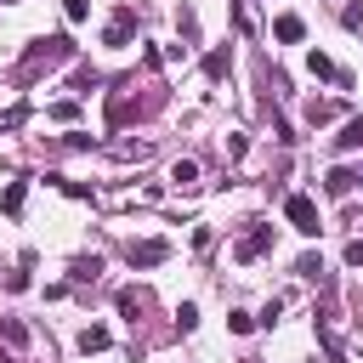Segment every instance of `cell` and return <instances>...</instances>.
Instances as JSON below:
<instances>
[{
	"instance_id": "obj_1",
	"label": "cell",
	"mask_w": 363,
	"mask_h": 363,
	"mask_svg": "<svg viewBox=\"0 0 363 363\" xmlns=\"http://www.w3.org/2000/svg\"><path fill=\"white\" fill-rule=\"evenodd\" d=\"M62 57H74V40H68V34H45V40L28 51L23 74H34V68H51V62H62Z\"/></svg>"
},
{
	"instance_id": "obj_2",
	"label": "cell",
	"mask_w": 363,
	"mask_h": 363,
	"mask_svg": "<svg viewBox=\"0 0 363 363\" xmlns=\"http://www.w3.org/2000/svg\"><path fill=\"white\" fill-rule=\"evenodd\" d=\"M284 216H289V227H295V233H306V238H318V233H323L318 204H312L306 193H289V199H284Z\"/></svg>"
},
{
	"instance_id": "obj_3",
	"label": "cell",
	"mask_w": 363,
	"mask_h": 363,
	"mask_svg": "<svg viewBox=\"0 0 363 363\" xmlns=\"http://www.w3.org/2000/svg\"><path fill=\"white\" fill-rule=\"evenodd\" d=\"M267 250H272V227H261V221H255V227L238 238V261H261Z\"/></svg>"
},
{
	"instance_id": "obj_4",
	"label": "cell",
	"mask_w": 363,
	"mask_h": 363,
	"mask_svg": "<svg viewBox=\"0 0 363 363\" xmlns=\"http://www.w3.org/2000/svg\"><path fill=\"white\" fill-rule=\"evenodd\" d=\"M164 255H170L164 238H142V244H130V267H159Z\"/></svg>"
},
{
	"instance_id": "obj_5",
	"label": "cell",
	"mask_w": 363,
	"mask_h": 363,
	"mask_svg": "<svg viewBox=\"0 0 363 363\" xmlns=\"http://www.w3.org/2000/svg\"><path fill=\"white\" fill-rule=\"evenodd\" d=\"M301 34H306V23H301L295 11H284V17H272V40H284V45H295Z\"/></svg>"
},
{
	"instance_id": "obj_6",
	"label": "cell",
	"mask_w": 363,
	"mask_h": 363,
	"mask_svg": "<svg viewBox=\"0 0 363 363\" xmlns=\"http://www.w3.org/2000/svg\"><path fill=\"white\" fill-rule=\"evenodd\" d=\"M323 182H329V193H335V199H346V193L357 187V170H346V164H335V170H329Z\"/></svg>"
},
{
	"instance_id": "obj_7",
	"label": "cell",
	"mask_w": 363,
	"mask_h": 363,
	"mask_svg": "<svg viewBox=\"0 0 363 363\" xmlns=\"http://www.w3.org/2000/svg\"><path fill=\"white\" fill-rule=\"evenodd\" d=\"M0 340L23 352V346H28V323H23V318H0Z\"/></svg>"
},
{
	"instance_id": "obj_8",
	"label": "cell",
	"mask_w": 363,
	"mask_h": 363,
	"mask_svg": "<svg viewBox=\"0 0 363 363\" xmlns=\"http://www.w3.org/2000/svg\"><path fill=\"white\" fill-rule=\"evenodd\" d=\"M130 23H136V17H130V11H119V17L108 23V34H102V45H125V40H130Z\"/></svg>"
},
{
	"instance_id": "obj_9",
	"label": "cell",
	"mask_w": 363,
	"mask_h": 363,
	"mask_svg": "<svg viewBox=\"0 0 363 363\" xmlns=\"http://www.w3.org/2000/svg\"><path fill=\"white\" fill-rule=\"evenodd\" d=\"M23 204H28V187H23V182H11V187L0 193V210H6V216H23Z\"/></svg>"
},
{
	"instance_id": "obj_10",
	"label": "cell",
	"mask_w": 363,
	"mask_h": 363,
	"mask_svg": "<svg viewBox=\"0 0 363 363\" xmlns=\"http://www.w3.org/2000/svg\"><path fill=\"white\" fill-rule=\"evenodd\" d=\"M170 182H176V187H193V182H199V159H176V164H170Z\"/></svg>"
},
{
	"instance_id": "obj_11",
	"label": "cell",
	"mask_w": 363,
	"mask_h": 363,
	"mask_svg": "<svg viewBox=\"0 0 363 363\" xmlns=\"http://www.w3.org/2000/svg\"><path fill=\"white\" fill-rule=\"evenodd\" d=\"M142 306H147V295H142V289H119V312H125L130 323L142 318Z\"/></svg>"
},
{
	"instance_id": "obj_12",
	"label": "cell",
	"mask_w": 363,
	"mask_h": 363,
	"mask_svg": "<svg viewBox=\"0 0 363 363\" xmlns=\"http://www.w3.org/2000/svg\"><path fill=\"white\" fill-rule=\"evenodd\" d=\"M79 352H108V329H102V323L79 329Z\"/></svg>"
},
{
	"instance_id": "obj_13",
	"label": "cell",
	"mask_w": 363,
	"mask_h": 363,
	"mask_svg": "<svg viewBox=\"0 0 363 363\" xmlns=\"http://www.w3.org/2000/svg\"><path fill=\"white\" fill-rule=\"evenodd\" d=\"M306 68H312L318 79H346V74H340V68H335V62H329L323 51H312V57H306Z\"/></svg>"
},
{
	"instance_id": "obj_14",
	"label": "cell",
	"mask_w": 363,
	"mask_h": 363,
	"mask_svg": "<svg viewBox=\"0 0 363 363\" xmlns=\"http://www.w3.org/2000/svg\"><path fill=\"white\" fill-rule=\"evenodd\" d=\"M335 147H363V113H357V119H346V130L335 136Z\"/></svg>"
},
{
	"instance_id": "obj_15",
	"label": "cell",
	"mask_w": 363,
	"mask_h": 363,
	"mask_svg": "<svg viewBox=\"0 0 363 363\" xmlns=\"http://www.w3.org/2000/svg\"><path fill=\"white\" fill-rule=\"evenodd\" d=\"M335 113H340V108H335V102H318V96H312V102H306V119H312V125H329V119H335Z\"/></svg>"
},
{
	"instance_id": "obj_16",
	"label": "cell",
	"mask_w": 363,
	"mask_h": 363,
	"mask_svg": "<svg viewBox=\"0 0 363 363\" xmlns=\"http://www.w3.org/2000/svg\"><path fill=\"white\" fill-rule=\"evenodd\" d=\"M96 272H102V255H85V261H74V278H79V284H91Z\"/></svg>"
},
{
	"instance_id": "obj_17",
	"label": "cell",
	"mask_w": 363,
	"mask_h": 363,
	"mask_svg": "<svg viewBox=\"0 0 363 363\" xmlns=\"http://www.w3.org/2000/svg\"><path fill=\"white\" fill-rule=\"evenodd\" d=\"M227 62H233L227 51H210V57H204V74H210V79H221V74H227Z\"/></svg>"
},
{
	"instance_id": "obj_18",
	"label": "cell",
	"mask_w": 363,
	"mask_h": 363,
	"mask_svg": "<svg viewBox=\"0 0 363 363\" xmlns=\"http://www.w3.org/2000/svg\"><path fill=\"white\" fill-rule=\"evenodd\" d=\"M176 329H199V306H193V301L176 306Z\"/></svg>"
},
{
	"instance_id": "obj_19",
	"label": "cell",
	"mask_w": 363,
	"mask_h": 363,
	"mask_svg": "<svg viewBox=\"0 0 363 363\" xmlns=\"http://www.w3.org/2000/svg\"><path fill=\"white\" fill-rule=\"evenodd\" d=\"M227 329H233V335H250L255 318H250V312H227Z\"/></svg>"
},
{
	"instance_id": "obj_20",
	"label": "cell",
	"mask_w": 363,
	"mask_h": 363,
	"mask_svg": "<svg viewBox=\"0 0 363 363\" xmlns=\"http://www.w3.org/2000/svg\"><path fill=\"white\" fill-rule=\"evenodd\" d=\"M62 11H68V23H85L91 17V0H62Z\"/></svg>"
},
{
	"instance_id": "obj_21",
	"label": "cell",
	"mask_w": 363,
	"mask_h": 363,
	"mask_svg": "<svg viewBox=\"0 0 363 363\" xmlns=\"http://www.w3.org/2000/svg\"><path fill=\"white\" fill-rule=\"evenodd\" d=\"M51 119H62V125L79 119V102H51Z\"/></svg>"
},
{
	"instance_id": "obj_22",
	"label": "cell",
	"mask_w": 363,
	"mask_h": 363,
	"mask_svg": "<svg viewBox=\"0 0 363 363\" xmlns=\"http://www.w3.org/2000/svg\"><path fill=\"white\" fill-rule=\"evenodd\" d=\"M295 272H301V278H318V272H323V261H318V255H301V267H295Z\"/></svg>"
},
{
	"instance_id": "obj_23",
	"label": "cell",
	"mask_w": 363,
	"mask_h": 363,
	"mask_svg": "<svg viewBox=\"0 0 363 363\" xmlns=\"http://www.w3.org/2000/svg\"><path fill=\"white\" fill-rule=\"evenodd\" d=\"M23 119H28V108H11V113H0V130H17Z\"/></svg>"
},
{
	"instance_id": "obj_24",
	"label": "cell",
	"mask_w": 363,
	"mask_h": 363,
	"mask_svg": "<svg viewBox=\"0 0 363 363\" xmlns=\"http://www.w3.org/2000/svg\"><path fill=\"white\" fill-rule=\"evenodd\" d=\"M346 267H363V238H352V244H346Z\"/></svg>"
},
{
	"instance_id": "obj_25",
	"label": "cell",
	"mask_w": 363,
	"mask_h": 363,
	"mask_svg": "<svg viewBox=\"0 0 363 363\" xmlns=\"http://www.w3.org/2000/svg\"><path fill=\"white\" fill-rule=\"evenodd\" d=\"M0 363H11V357H6V352H0Z\"/></svg>"
},
{
	"instance_id": "obj_26",
	"label": "cell",
	"mask_w": 363,
	"mask_h": 363,
	"mask_svg": "<svg viewBox=\"0 0 363 363\" xmlns=\"http://www.w3.org/2000/svg\"><path fill=\"white\" fill-rule=\"evenodd\" d=\"M6 6H17V0H6Z\"/></svg>"
}]
</instances>
